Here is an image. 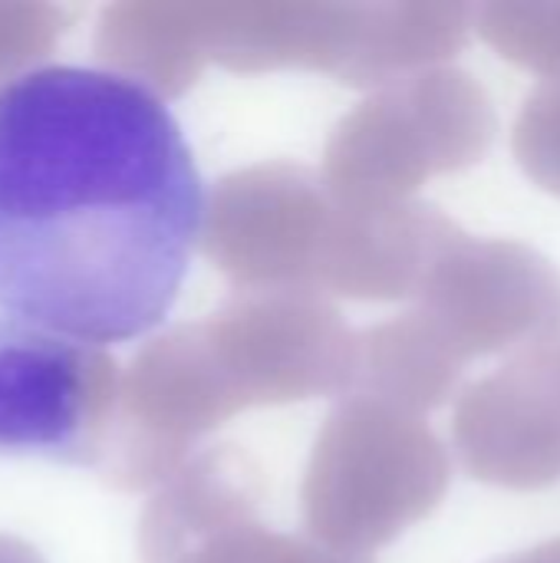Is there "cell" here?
Here are the masks:
<instances>
[{"mask_svg":"<svg viewBox=\"0 0 560 563\" xmlns=\"http://www.w3.org/2000/svg\"><path fill=\"white\" fill-rule=\"evenodd\" d=\"M205 181L165 99L89 66L0 86V310L112 346L175 307Z\"/></svg>","mask_w":560,"mask_h":563,"instance_id":"1","label":"cell"},{"mask_svg":"<svg viewBox=\"0 0 560 563\" xmlns=\"http://www.w3.org/2000/svg\"><path fill=\"white\" fill-rule=\"evenodd\" d=\"M112 406L99 346L0 313V452L89 462Z\"/></svg>","mask_w":560,"mask_h":563,"instance_id":"2","label":"cell"}]
</instances>
